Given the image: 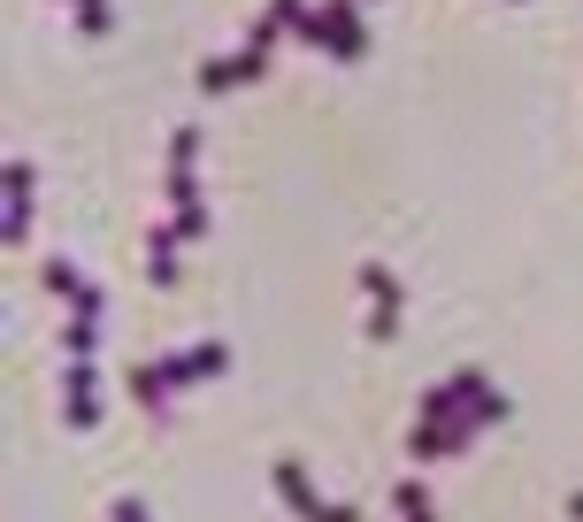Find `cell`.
Here are the masks:
<instances>
[{
	"label": "cell",
	"instance_id": "obj_7",
	"mask_svg": "<svg viewBox=\"0 0 583 522\" xmlns=\"http://www.w3.org/2000/svg\"><path fill=\"white\" fill-rule=\"evenodd\" d=\"M70 8H77V23H85V31H93V39H100V31H108V23H116V15H108V0H70Z\"/></svg>",
	"mask_w": 583,
	"mask_h": 522
},
{
	"label": "cell",
	"instance_id": "obj_5",
	"mask_svg": "<svg viewBox=\"0 0 583 522\" xmlns=\"http://www.w3.org/2000/svg\"><path fill=\"white\" fill-rule=\"evenodd\" d=\"M200 162V131L184 124V131H169V170H192Z\"/></svg>",
	"mask_w": 583,
	"mask_h": 522
},
{
	"label": "cell",
	"instance_id": "obj_4",
	"mask_svg": "<svg viewBox=\"0 0 583 522\" xmlns=\"http://www.w3.org/2000/svg\"><path fill=\"white\" fill-rule=\"evenodd\" d=\"M39 277H46V292H54V300H62V308H77V300H85V292H93V285H85V277H77V262H46V269H39Z\"/></svg>",
	"mask_w": 583,
	"mask_h": 522
},
{
	"label": "cell",
	"instance_id": "obj_6",
	"mask_svg": "<svg viewBox=\"0 0 583 522\" xmlns=\"http://www.w3.org/2000/svg\"><path fill=\"white\" fill-rule=\"evenodd\" d=\"M392 508H400V515H431L437 500H431V484H400V492H392Z\"/></svg>",
	"mask_w": 583,
	"mask_h": 522
},
{
	"label": "cell",
	"instance_id": "obj_1",
	"mask_svg": "<svg viewBox=\"0 0 583 522\" xmlns=\"http://www.w3.org/2000/svg\"><path fill=\"white\" fill-rule=\"evenodd\" d=\"M361 292H369V339H392L400 331V277L384 269V262H361Z\"/></svg>",
	"mask_w": 583,
	"mask_h": 522
},
{
	"label": "cell",
	"instance_id": "obj_8",
	"mask_svg": "<svg viewBox=\"0 0 583 522\" xmlns=\"http://www.w3.org/2000/svg\"><path fill=\"white\" fill-rule=\"evenodd\" d=\"M576 508H583V492H576Z\"/></svg>",
	"mask_w": 583,
	"mask_h": 522
},
{
	"label": "cell",
	"instance_id": "obj_2",
	"mask_svg": "<svg viewBox=\"0 0 583 522\" xmlns=\"http://www.w3.org/2000/svg\"><path fill=\"white\" fill-rule=\"evenodd\" d=\"M62 415H70V430H93V423H100V392H93V353H70V361H62Z\"/></svg>",
	"mask_w": 583,
	"mask_h": 522
},
{
	"label": "cell",
	"instance_id": "obj_3",
	"mask_svg": "<svg viewBox=\"0 0 583 522\" xmlns=\"http://www.w3.org/2000/svg\"><path fill=\"white\" fill-rule=\"evenodd\" d=\"M277 500H285L292 515H315V508H322V492L307 484V469H299V461H277Z\"/></svg>",
	"mask_w": 583,
	"mask_h": 522
}]
</instances>
